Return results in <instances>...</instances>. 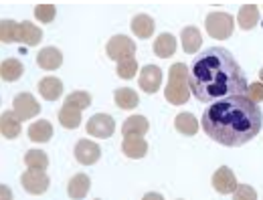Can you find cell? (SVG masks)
<instances>
[{
    "mask_svg": "<svg viewBox=\"0 0 263 200\" xmlns=\"http://www.w3.org/2000/svg\"><path fill=\"white\" fill-rule=\"evenodd\" d=\"M191 93L200 103H217L247 93V77L231 51L211 47L200 53L189 73Z\"/></svg>",
    "mask_w": 263,
    "mask_h": 200,
    "instance_id": "cell-1",
    "label": "cell"
},
{
    "mask_svg": "<svg viewBox=\"0 0 263 200\" xmlns=\"http://www.w3.org/2000/svg\"><path fill=\"white\" fill-rule=\"evenodd\" d=\"M200 126L211 139L229 148H239L259 135L263 113L257 103L245 95H235L209 105L202 113Z\"/></svg>",
    "mask_w": 263,
    "mask_h": 200,
    "instance_id": "cell-2",
    "label": "cell"
},
{
    "mask_svg": "<svg viewBox=\"0 0 263 200\" xmlns=\"http://www.w3.org/2000/svg\"><path fill=\"white\" fill-rule=\"evenodd\" d=\"M164 97L172 105H182L191 97V81H189V69L184 63H174L168 71V85H166Z\"/></svg>",
    "mask_w": 263,
    "mask_h": 200,
    "instance_id": "cell-3",
    "label": "cell"
},
{
    "mask_svg": "<svg viewBox=\"0 0 263 200\" xmlns=\"http://www.w3.org/2000/svg\"><path fill=\"white\" fill-rule=\"evenodd\" d=\"M204 27L213 38H229L235 31V21L227 12H211L204 21Z\"/></svg>",
    "mask_w": 263,
    "mask_h": 200,
    "instance_id": "cell-4",
    "label": "cell"
},
{
    "mask_svg": "<svg viewBox=\"0 0 263 200\" xmlns=\"http://www.w3.org/2000/svg\"><path fill=\"white\" fill-rule=\"evenodd\" d=\"M105 53L111 61H128V59H134V53H136V45L134 41L128 38L126 34H116L109 38L107 47H105Z\"/></svg>",
    "mask_w": 263,
    "mask_h": 200,
    "instance_id": "cell-5",
    "label": "cell"
},
{
    "mask_svg": "<svg viewBox=\"0 0 263 200\" xmlns=\"http://www.w3.org/2000/svg\"><path fill=\"white\" fill-rule=\"evenodd\" d=\"M21 184L29 194H45L49 190L51 180H49L47 172H43V170H27L21 176Z\"/></svg>",
    "mask_w": 263,
    "mask_h": 200,
    "instance_id": "cell-6",
    "label": "cell"
},
{
    "mask_svg": "<svg viewBox=\"0 0 263 200\" xmlns=\"http://www.w3.org/2000/svg\"><path fill=\"white\" fill-rule=\"evenodd\" d=\"M116 132V124H114V117L107 115V113H96L89 122H87V133L89 135H96V137H109Z\"/></svg>",
    "mask_w": 263,
    "mask_h": 200,
    "instance_id": "cell-7",
    "label": "cell"
},
{
    "mask_svg": "<svg viewBox=\"0 0 263 200\" xmlns=\"http://www.w3.org/2000/svg\"><path fill=\"white\" fill-rule=\"evenodd\" d=\"M12 109H14V113H16L21 119H31V117L41 113V105L36 103V99H34L31 93H21V95H16L14 101H12Z\"/></svg>",
    "mask_w": 263,
    "mask_h": 200,
    "instance_id": "cell-8",
    "label": "cell"
},
{
    "mask_svg": "<svg viewBox=\"0 0 263 200\" xmlns=\"http://www.w3.org/2000/svg\"><path fill=\"white\" fill-rule=\"evenodd\" d=\"M99 156H101V150H99V146L96 142H91V139H79L77 142V146H75V158H77L79 164L91 166V164L98 162Z\"/></svg>",
    "mask_w": 263,
    "mask_h": 200,
    "instance_id": "cell-9",
    "label": "cell"
},
{
    "mask_svg": "<svg viewBox=\"0 0 263 200\" xmlns=\"http://www.w3.org/2000/svg\"><path fill=\"white\" fill-rule=\"evenodd\" d=\"M162 85V69L156 65H146L140 71V87L146 93H156Z\"/></svg>",
    "mask_w": 263,
    "mask_h": 200,
    "instance_id": "cell-10",
    "label": "cell"
},
{
    "mask_svg": "<svg viewBox=\"0 0 263 200\" xmlns=\"http://www.w3.org/2000/svg\"><path fill=\"white\" fill-rule=\"evenodd\" d=\"M213 186H215V190L221 192V194H231V192L237 190L239 182H237V178H235V174H233L231 168L221 166L213 174Z\"/></svg>",
    "mask_w": 263,
    "mask_h": 200,
    "instance_id": "cell-11",
    "label": "cell"
},
{
    "mask_svg": "<svg viewBox=\"0 0 263 200\" xmlns=\"http://www.w3.org/2000/svg\"><path fill=\"white\" fill-rule=\"evenodd\" d=\"M61 63H63V55L55 47H45L36 55V65L45 69V71H55V69L61 67Z\"/></svg>",
    "mask_w": 263,
    "mask_h": 200,
    "instance_id": "cell-12",
    "label": "cell"
},
{
    "mask_svg": "<svg viewBox=\"0 0 263 200\" xmlns=\"http://www.w3.org/2000/svg\"><path fill=\"white\" fill-rule=\"evenodd\" d=\"M122 152L134 158V160H140L148 154V142L140 135H130V137H124V144H122Z\"/></svg>",
    "mask_w": 263,
    "mask_h": 200,
    "instance_id": "cell-13",
    "label": "cell"
},
{
    "mask_svg": "<svg viewBox=\"0 0 263 200\" xmlns=\"http://www.w3.org/2000/svg\"><path fill=\"white\" fill-rule=\"evenodd\" d=\"M89 188H91V180H89L87 174H75L69 180V184H67V192H69V196L73 200L85 198V194L89 192Z\"/></svg>",
    "mask_w": 263,
    "mask_h": 200,
    "instance_id": "cell-14",
    "label": "cell"
},
{
    "mask_svg": "<svg viewBox=\"0 0 263 200\" xmlns=\"http://www.w3.org/2000/svg\"><path fill=\"white\" fill-rule=\"evenodd\" d=\"M21 124L23 119L14 111H4L0 117V132L6 139H14L16 135H21Z\"/></svg>",
    "mask_w": 263,
    "mask_h": 200,
    "instance_id": "cell-15",
    "label": "cell"
},
{
    "mask_svg": "<svg viewBox=\"0 0 263 200\" xmlns=\"http://www.w3.org/2000/svg\"><path fill=\"white\" fill-rule=\"evenodd\" d=\"M39 93L47 101L59 99L61 93H63V83H61V79H57V77H53V75L41 79V81H39Z\"/></svg>",
    "mask_w": 263,
    "mask_h": 200,
    "instance_id": "cell-16",
    "label": "cell"
},
{
    "mask_svg": "<svg viewBox=\"0 0 263 200\" xmlns=\"http://www.w3.org/2000/svg\"><path fill=\"white\" fill-rule=\"evenodd\" d=\"M16 41L23 43V45H27V47H34V45H39V43L43 41V31H41L36 25H33V23L25 21V23H21V27H18V36H16Z\"/></svg>",
    "mask_w": 263,
    "mask_h": 200,
    "instance_id": "cell-17",
    "label": "cell"
},
{
    "mask_svg": "<svg viewBox=\"0 0 263 200\" xmlns=\"http://www.w3.org/2000/svg\"><path fill=\"white\" fill-rule=\"evenodd\" d=\"M237 23L243 31H251L259 23V8L257 4H243L237 14Z\"/></svg>",
    "mask_w": 263,
    "mask_h": 200,
    "instance_id": "cell-18",
    "label": "cell"
},
{
    "mask_svg": "<svg viewBox=\"0 0 263 200\" xmlns=\"http://www.w3.org/2000/svg\"><path fill=\"white\" fill-rule=\"evenodd\" d=\"M148 130H150V124H148V119L144 115H132L122 126L124 137H130V135H140L142 137V135L148 133Z\"/></svg>",
    "mask_w": 263,
    "mask_h": 200,
    "instance_id": "cell-19",
    "label": "cell"
},
{
    "mask_svg": "<svg viewBox=\"0 0 263 200\" xmlns=\"http://www.w3.org/2000/svg\"><path fill=\"white\" fill-rule=\"evenodd\" d=\"M154 29H156V23L148 14H136L132 18V31L140 38H150L154 34Z\"/></svg>",
    "mask_w": 263,
    "mask_h": 200,
    "instance_id": "cell-20",
    "label": "cell"
},
{
    "mask_svg": "<svg viewBox=\"0 0 263 200\" xmlns=\"http://www.w3.org/2000/svg\"><path fill=\"white\" fill-rule=\"evenodd\" d=\"M176 51V38L170 33H162L156 41H154V55L160 59H168L172 57Z\"/></svg>",
    "mask_w": 263,
    "mask_h": 200,
    "instance_id": "cell-21",
    "label": "cell"
},
{
    "mask_svg": "<svg viewBox=\"0 0 263 200\" xmlns=\"http://www.w3.org/2000/svg\"><path fill=\"white\" fill-rule=\"evenodd\" d=\"M59 122L61 126L67 128V130H75L81 126V109L77 107H71V105H63L61 111H59Z\"/></svg>",
    "mask_w": 263,
    "mask_h": 200,
    "instance_id": "cell-22",
    "label": "cell"
},
{
    "mask_svg": "<svg viewBox=\"0 0 263 200\" xmlns=\"http://www.w3.org/2000/svg\"><path fill=\"white\" fill-rule=\"evenodd\" d=\"M182 49L186 51V53H197L198 49H200V45H202V36H200V31H198L197 27H186V29H182Z\"/></svg>",
    "mask_w": 263,
    "mask_h": 200,
    "instance_id": "cell-23",
    "label": "cell"
},
{
    "mask_svg": "<svg viewBox=\"0 0 263 200\" xmlns=\"http://www.w3.org/2000/svg\"><path fill=\"white\" fill-rule=\"evenodd\" d=\"M25 73V67L18 59H4L0 65V77L4 81H16Z\"/></svg>",
    "mask_w": 263,
    "mask_h": 200,
    "instance_id": "cell-24",
    "label": "cell"
},
{
    "mask_svg": "<svg viewBox=\"0 0 263 200\" xmlns=\"http://www.w3.org/2000/svg\"><path fill=\"white\" fill-rule=\"evenodd\" d=\"M174 128L182 135H195L198 132V122L193 113H178L174 119Z\"/></svg>",
    "mask_w": 263,
    "mask_h": 200,
    "instance_id": "cell-25",
    "label": "cell"
},
{
    "mask_svg": "<svg viewBox=\"0 0 263 200\" xmlns=\"http://www.w3.org/2000/svg\"><path fill=\"white\" fill-rule=\"evenodd\" d=\"M114 99H116V105H118V107H122V109H134V107L140 103L138 93H136L134 89H128V87L116 89Z\"/></svg>",
    "mask_w": 263,
    "mask_h": 200,
    "instance_id": "cell-26",
    "label": "cell"
},
{
    "mask_svg": "<svg viewBox=\"0 0 263 200\" xmlns=\"http://www.w3.org/2000/svg\"><path fill=\"white\" fill-rule=\"evenodd\" d=\"M51 135H53V126L47 119H41V122H36V124H33L29 128V137L33 142H41V144L43 142H49Z\"/></svg>",
    "mask_w": 263,
    "mask_h": 200,
    "instance_id": "cell-27",
    "label": "cell"
},
{
    "mask_svg": "<svg viewBox=\"0 0 263 200\" xmlns=\"http://www.w3.org/2000/svg\"><path fill=\"white\" fill-rule=\"evenodd\" d=\"M25 164H27L29 170H43L45 172L49 168V158L41 150H29L25 154Z\"/></svg>",
    "mask_w": 263,
    "mask_h": 200,
    "instance_id": "cell-28",
    "label": "cell"
},
{
    "mask_svg": "<svg viewBox=\"0 0 263 200\" xmlns=\"http://www.w3.org/2000/svg\"><path fill=\"white\" fill-rule=\"evenodd\" d=\"M67 105H71V107H77V109H87L89 105H91V95L87 93V91H73V93H69L65 99Z\"/></svg>",
    "mask_w": 263,
    "mask_h": 200,
    "instance_id": "cell-29",
    "label": "cell"
},
{
    "mask_svg": "<svg viewBox=\"0 0 263 200\" xmlns=\"http://www.w3.org/2000/svg\"><path fill=\"white\" fill-rule=\"evenodd\" d=\"M18 23H14V21H2V25H0V38H2V43H14L16 41V36H18Z\"/></svg>",
    "mask_w": 263,
    "mask_h": 200,
    "instance_id": "cell-30",
    "label": "cell"
},
{
    "mask_svg": "<svg viewBox=\"0 0 263 200\" xmlns=\"http://www.w3.org/2000/svg\"><path fill=\"white\" fill-rule=\"evenodd\" d=\"M55 14H57V8L53 4H39V6H34V16L41 23H53Z\"/></svg>",
    "mask_w": 263,
    "mask_h": 200,
    "instance_id": "cell-31",
    "label": "cell"
},
{
    "mask_svg": "<svg viewBox=\"0 0 263 200\" xmlns=\"http://www.w3.org/2000/svg\"><path fill=\"white\" fill-rule=\"evenodd\" d=\"M136 73H138V61H136V59H128V61L118 63V77H122V79H132Z\"/></svg>",
    "mask_w": 263,
    "mask_h": 200,
    "instance_id": "cell-32",
    "label": "cell"
},
{
    "mask_svg": "<svg viewBox=\"0 0 263 200\" xmlns=\"http://www.w3.org/2000/svg\"><path fill=\"white\" fill-rule=\"evenodd\" d=\"M233 200H257V192L249 184H239L233 192Z\"/></svg>",
    "mask_w": 263,
    "mask_h": 200,
    "instance_id": "cell-33",
    "label": "cell"
},
{
    "mask_svg": "<svg viewBox=\"0 0 263 200\" xmlns=\"http://www.w3.org/2000/svg\"><path fill=\"white\" fill-rule=\"evenodd\" d=\"M245 97H247V99H251L253 103L263 101V83H251V85L247 87Z\"/></svg>",
    "mask_w": 263,
    "mask_h": 200,
    "instance_id": "cell-34",
    "label": "cell"
},
{
    "mask_svg": "<svg viewBox=\"0 0 263 200\" xmlns=\"http://www.w3.org/2000/svg\"><path fill=\"white\" fill-rule=\"evenodd\" d=\"M0 200H12V190L8 186H0Z\"/></svg>",
    "mask_w": 263,
    "mask_h": 200,
    "instance_id": "cell-35",
    "label": "cell"
},
{
    "mask_svg": "<svg viewBox=\"0 0 263 200\" xmlns=\"http://www.w3.org/2000/svg\"><path fill=\"white\" fill-rule=\"evenodd\" d=\"M142 200H164V196H162V194H158V192H148Z\"/></svg>",
    "mask_w": 263,
    "mask_h": 200,
    "instance_id": "cell-36",
    "label": "cell"
},
{
    "mask_svg": "<svg viewBox=\"0 0 263 200\" xmlns=\"http://www.w3.org/2000/svg\"><path fill=\"white\" fill-rule=\"evenodd\" d=\"M259 77H261V81H263V69L259 71Z\"/></svg>",
    "mask_w": 263,
    "mask_h": 200,
    "instance_id": "cell-37",
    "label": "cell"
}]
</instances>
